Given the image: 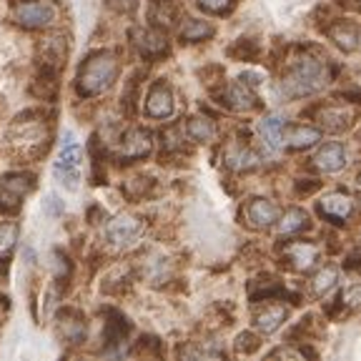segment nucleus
<instances>
[{"instance_id":"obj_2","label":"nucleus","mask_w":361,"mask_h":361,"mask_svg":"<svg viewBox=\"0 0 361 361\" xmlns=\"http://www.w3.org/2000/svg\"><path fill=\"white\" fill-rule=\"evenodd\" d=\"M116 75H118V58L108 51L93 53L78 71V83H75L78 96H101L113 85Z\"/></svg>"},{"instance_id":"obj_22","label":"nucleus","mask_w":361,"mask_h":361,"mask_svg":"<svg viewBox=\"0 0 361 361\" xmlns=\"http://www.w3.org/2000/svg\"><path fill=\"white\" fill-rule=\"evenodd\" d=\"M61 336L71 344H78L85 336V324L75 311H63L61 314Z\"/></svg>"},{"instance_id":"obj_35","label":"nucleus","mask_w":361,"mask_h":361,"mask_svg":"<svg viewBox=\"0 0 361 361\" xmlns=\"http://www.w3.org/2000/svg\"><path fill=\"white\" fill-rule=\"evenodd\" d=\"M20 3H25V0H20Z\"/></svg>"},{"instance_id":"obj_3","label":"nucleus","mask_w":361,"mask_h":361,"mask_svg":"<svg viewBox=\"0 0 361 361\" xmlns=\"http://www.w3.org/2000/svg\"><path fill=\"white\" fill-rule=\"evenodd\" d=\"M56 176L68 191H75L80 180V146L75 143L73 133L66 130L63 135V146H61V156L56 161Z\"/></svg>"},{"instance_id":"obj_27","label":"nucleus","mask_w":361,"mask_h":361,"mask_svg":"<svg viewBox=\"0 0 361 361\" xmlns=\"http://www.w3.org/2000/svg\"><path fill=\"white\" fill-rule=\"evenodd\" d=\"M228 53L236 58H243V61H251V58H256V53H259V43H254V40H248V38H241L236 45L228 48Z\"/></svg>"},{"instance_id":"obj_20","label":"nucleus","mask_w":361,"mask_h":361,"mask_svg":"<svg viewBox=\"0 0 361 361\" xmlns=\"http://www.w3.org/2000/svg\"><path fill=\"white\" fill-rule=\"evenodd\" d=\"M351 209H354V201L346 193H329L322 198V214L331 216V219H346Z\"/></svg>"},{"instance_id":"obj_1","label":"nucleus","mask_w":361,"mask_h":361,"mask_svg":"<svg viewBox=\"0 0 361 361\" xmlns=\"http://www.w3.org/2000/svg\"><path fill=\"white\" fill-rule=\"evenodd\" d=\"M329 83V68L322 58L301 56L293 61L288 73L283 75L281 88L288 98H304L314 96L316 90H322Z\"/></svg>"},{"instance_id":"obj_6","label":"nucleus","mask_w":361,"mask_h":361,"mask_svg":"<svg viewBox=\"0 0 361 361\" xmlns=\"http://www.w3.org/2000/svg\"><path fill=\"white\" fill-rule=\"evenodd\" d=\"M108 241L113 246L118 248H126V246H133L138 241V236L143 233V221L135 219V216H128V214H121L108 224Z\"/></svg>"},{"instance_id":"obj_5","label":"nucleus","mask_w":361,"mask_h":361,"mask_svg":"<svg viewBox=\"0 0 361 361\" xmlns=\"http://www.w3.org/2000/svg\"><path fill=\"white\" fill-rule=\"evenodd\" d=\"M16 20L23 28H45L56 20V6L48 0H25L16 8Z\"/></svg>"},{"instance_id":"obj_10","label":"nucleus","mask_w":361,"mask_h":361,"mask_svg":"<svg viewBox=\"0 0 361 361\" xmlns=\"http://www.w3.org/2000/svg\"><path fill=\"white\" fill-rule=\"evenodd\" d=\"M146 113L151 118H169L173 113V93L166 83H156L148 93Z\"/></svg>"},{"instance_id":"obj_17","label":"nucleus","mask_w":361,"mask_h":361,"mask_svg":"<svg viewBox=\"0 0 361 361\" xmlns=\"http://www.w3.org/2000/svg\"><path fill=\"white\" fill-rule=\"evenodd\" d=\"M286 322V306H264L261 311H256L254 316V326L259 329L261 334H274L281 324Z\"/></svg>"},{"instance_id":"obj_11","label":"nucleus","mask_w":361,"mask_h":361,"mask_svg":"<svg viewBox=\"0 0 361 361\" xmlns=\"http://www.w3.org/2000/svg\"><path fill=\"white\" fill-rule=\"evenodd\" d=\"M246 219L256 228H269V226H274L279 221V206L266 201V198H254L246 206Z\"/></svg>"},{"instance_id":"obj_34","label":"nucleus","mask_w":361,"mask_h":361,"mask_svg":"<svg viewBox=\"0 0 361 361\" xmlns=\"http://www.w3.org/2000/svg\"><path fill=\"white\" fill-rule=\"evenodd\" d=\"M359 183H361V176H359Z\"/></svg>"},{"instance_id":"obj_12","label":"nucleus","mask_w":361,"mask_h":361,"mask_svg":"<svg viewBox=\"0 0 361 361\" xmlns=\"http://www.w3.org/2000/svg\"><path fill=\"white\" fill-rule=\"evenodd\" d=\"M316 118L322 121V126L331 133H341V130L349 128L351 123V111L344 106H336V103H329L316 111Z\"/></svg>"},{"instance_id":"obj_13","label":"nucleus","mask_w":361,"mask_h":361,"mask_svg":"<svg viewBox=\"0 0 361 361\" xmlns=\"http://www.w3.org/2000/svg\"><path fill=\"white\" fill-rule=\"evenodd\" d=\"M40 58H43V71L58 73V68L66 63V38L63 35H51L40 43Z\"/></svg>"},{"instance_id":"obj_26","label":"nucleus","mask_w":361,"mask_h":361,"mask_svg":"<svg viewBox=\"0 0 361 361\" xmlns=\"http://www.w3.org/2000/svg\"><path fill=\"white\" fill-rule=\"evenodd\" d=\"M338 281V271L334 266H324L322 271H316L314 281H311V288H314L316 296H324L326 291H331Z\"/></svg>"},{"instance_id":"obj_4","label":"nucleus","mask_w":361,"mask_h":361,"mask_svg":"<svg viewBox=\"0 0 361 361\" xmlns=\"http://www.w3.org/2000/svg\"><path fill=\"white\" fill-rule=\"evenodd\" d=\"M33 191L30 173H8L0 178V211H16L23 198Z\"/></svg>"},{"instance_id":"obj_28","label":"nucleus","mask_w":361,"mask_h":361,"mask_svg":"<svg viewBox=\"0 0 361 361\" xmlns=\"http://www.w3.org/2000/svg\"><path fill=\"white\" fill-rule=\"evenodd\" d=\"M16 241H18V226L16 224L0 226V254H8Z\"/></svg>"},{"instance_id":"obj_19","label":"nucleus","mask_w":361,"mask_h":361,"mask_svg":"<svg viewBox=\"0 0 361 361\" xmlns=\"http://www.w3.org/2000/svg\"><path fill=\"white\" fill-rule=\"evenodd\" d=\"M286 256L291 261V266L296 271H306L316 264V248L311 243H304V241H296V243H288L286 246Z\"/></svg>"},{"instance_id":"obj_29","label":"nucleus","mask_w":361,"mask_h":361,"mask_svg":"<svg viewBox=\"0 0 361 361\" xmlns=\"http://www.w3.org/2000/svg\"><path fill=\"white\" fill-rule=\"evenodd\" d=\"M198 6H201L206 13H214V16H224V13H228L233 6H236V0H198Z\"/></svg>"},{"instance_id":"obj_33","label":"nucleus","mask_w":361,"mask_h":361,"mask_svg":"<svg viewBox=\"0 0 361 361\" xmlns=\"http://www.w3.org/2000/svg\"><path fill=\"white\" fill-rule=\"evenodd\" d=\"M3 274H6V264H0V279H3Z\"/></svg>"},{"instance_id":"obj_24","label":"nucleus","mask_w":361,"mask_h":361,"mask_svg":"<svg viewBox=\"0 0 361 361\" xmlns=\"http://www.w3.org/2000/svg\"><path fill=\"white\" fill-rule=\"evenodd\" d=\"M306 228H309V216L301 209H291L281 219V224H279V233L281 236H296V233L306 231Z\"/></svg>"},{"instance_id":"obj_8","label":"nucleus","mask_w":361,"mask_h":361,"mask_svg":"<svg viewBox=\"0 0 361 361\" xmlns=\"http://www.w3.org/2000/svg\"><path fill=\"white\" fill-rule=\"evenodd\" d=\"M311 161H314V166L322 173H338L346 166V151L341 143H326V146L316 151V156Z\"/></svg>"},{"instance_id":"obj_30","label":"nucleus","mask_w":361,"mask_h":361,"mask_svg":"<svg viewBox=\"0 0 361 361\" xmlns=\"http://www.w3.org/2000/svg\"><path fill=\"white\" fill-rule=\"evenodd\" d=\"M148 188H151V178H130L123 191H126V196H130V198H141Z\"/></svg>"},{"instance_id":"obj_18","label":"nucleus","mask_w":361,"mask_h":361,"mask_svg":"<svg viewBox=\"0 0 361 361\" xmlns=\"http://www.w3.org/2000/svg\"><path fill=\"white\" fill-rule=\"evenodd\" d=\"M261 135H264V141L269 148L274 151H281L283 143H286V133H283V118L281 116H269V118L261 121L259 126Z\"/></svg>"},{"instance_id":"obj_31","label":"nucleus","mask_w":361,"mask_h":361,"mask_svg":"<svg viewBox=\"0 0 361 361\" xmlns=\"http://www.w3.org/2000/svg\"><path fill=\"white\" fill-rule=\"evenodd\" d=\"M236 349L238 351H254V349H259V338L254 336V334H241L238 336V344H236Z\"/></svg>"},{"instance_id":"obj_21","label":"nucleus","mask_w":361,"mask_h":361,"mask_svg":"<svg viewBox=\"0 0 361 361\" xmlns=\"http://www.w3.org/2000/svg\"><path fill=\"white\" fill-rule=\"evenodd\" d=\"M322 138V130L319 128H311V126H296L286 133V143L296 151H304V148H311L319 143Z\"/></svg>"},{"instance_id":"obj_15","label":"nucleus","mask_w":361,"mask_h":361,"mask_svg":"<svg viewBox=\"0 0 361 361\" xmlns=\"http://www.w3.org/2000/svg\"><path fill=\"white\" fill-rule=\"evenodd\" d=\"M224 161L231 171H248V169H254V166L259 164V156H256V153L251 151L248 146L233 141L231 146L226 148Z\"/></svg>"},{"instance_id":"obj_23","label":"nucleus","mask_w":361,"mask_h":361,"mask_svg":"<svg viewBox=\"0 0 361 361\" xmlns=\"http://www.w3.org/2000/svg\"><path fill=\"white\" fill-rule=\"evenodd\" d=\"M216 33V28L211 25V23L206 20H196V18H188V20H183V25H180L178 35L180 40H186V43H196V40H206L211 38V35Z\"/></svg>"},{"instance_id":"obj_25","label":"nucleus","mask_w":361,"mask_h":361,"mask_svg":"<svg viewBox=\"0 0 361 361\" xmlns=\"http://www.w3.org/2000/svg\"><path fill=\"white\" fill-rule=\"evenodd\" d=\"M186 130L193 141H198V143L214 141V135H216V126L211 123L209 118H203V116H193V118H188Z\"/></svg>"},{"instance_id":"obj_9","label":"nucleus","mask_w":361,"mask_h":361,"mask_svg":"<svg viewBox=\"0 0 361 361\" xmlns=\"http://www.w3.org/2000/svg\"><path fill=\"white\" fill-rule=\"evenodd\" d=\"M153 148L151 133L143 128H133L123 135V143H121V158L126 161H133V158H143L148 156Z\"/></svg>"},{"instance_id":"obj_16","label":"nucleus","mask_w":361,"mask_h":361,"mask_svg":"<svg viewBox=\"0 0 361 361\" xmlns=\"http://www.w3.org/2000/svg\"><path fill=\"white\" fill-rule=\"evenodd\" d=\"M331 40L341 48V51L351 53L361 48V28L354 23H336L331 28Z\"/></svg>"},{"instance_id":"obj_14","label":"nucleus","mask_w":361,"mask_h":361,"mask_svg":"<svg viewBox=\"0 0 361 361\" xmlns=\"http://www.w3.org/2000/svg\"><path fill=\"white\" fill-rule=\"evenodd\" d=\"M224 101H226V106L233 108V111H238V113H246L256 106L254 93H251L248 83H243V80H233V83H228V88L224 90Z\"/></svg>"},{"instance_id":"obj_32","label":"nucleus","mask_w":361,"mask_h":361,"mask_svg":"<svg viewBox=\"0 0 361 361\" xmlns=\"http://www.w3.org/2000/svg\"><path fill=\"white\" fill-rule=\"evenodd\" d=\"M45 206H48V214H61L63 211V206L58 203L56 196H48V203H45Z\"/></svg>"},{"instance_id":"obj_7","label":"nucleus","mask_w":361,"mask_h":361,"mask_svg":"<svg viewBox=\"0 0 361 361\" xmlns=\"http://www.w3.org/2000/svg\"><path fill=\"white\" fill-rule=\"evenodd\" d=\"M130 38H133V45L138 48V53H141L143 58H158L169 51V40H166V35L161 33V30L135 28L133 33H130Z\"/></svg>"}]
</instances>
